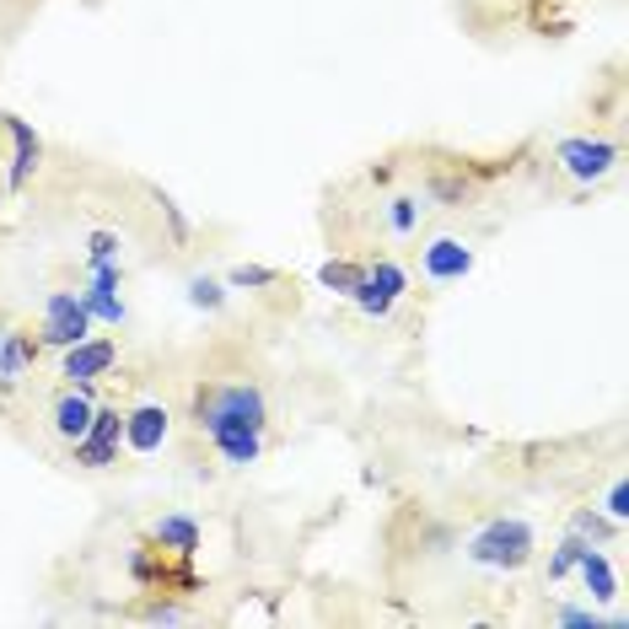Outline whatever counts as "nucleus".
I'll return each instance as SVG.
<instances>
[{
    "mask_svg": "<svg viewBox=\"0 0 629 629\" xmlns=\"http://www.w3.org/2000/svg\"><path fill=\"white\" fill-rule=\"evenodd\" d=\"M189 302L216 313V307H221V286H216V280H189Z\"/></svg>",
    "mask_w": 629,
    "mask_h": 629,
    "instance_id": "20",
    "label": "nucleus"
},
{
    "mask_svg": "<svg viewBox=\"0 0 629 629\" xmlns=\"http://www.w3.org/2000/svg\"><path fill=\"white\" fill-rule=\"evenodd\" d=\"M404 286H409V275H404L398 264H387V258H382V264L366 269V280L356 286V302H361L372 317H387V313H393V302L404 296Z\"/></svg>",
    "mask_w": 629,
    "mask_h": 629,
    "instance_id": "5",
    "label": "nucleus"
},
{
    "mask_svg": "<svg viewBox=\"0 0 629 629\" xmlns=\"http://www.w3.org/2000/svg\"><path fill=\"white\" fill-rule=\"evenodd\" d=\"M119 253V237L114 232H92V264H108Z\"/></svg>",
    "mask_w": 629,
    "mask_h": 629,
    "instance_id": "23",
    "label": "nucleus"
},
{
    "mask_svg": "<svg viewBox=\"0 0 629 629\" xmlns=\"http://www.w3.org/2000/svg\"><path fill=\"white\" fill-rule=\"evenodd\" d=\"M119 361V350H114V339H81V345H70L65 350V366L60 377L70 382V387H86V382H97L108 366Z\"/></svg>",
    "mask_w": 629,
    "mask_h": 629,
    "instance_id": "6",
    "label": "nucleus"
},
{
    "mask_svg": "<svg viewBox=\"0 0 629 629\" xmlns=\"http://www.w3.org/2000/svg\"><path fill=\"white\" fill-rule=\"evenodd\" d=\"M581 555H586V544H581V538H566V544H560V555L549 560V575H555V581H560V575H570Z\"/></svg>",
    "mask_w": 629,
    "mask_h": 629,
    "instance_id": "19",
    "label": "nucleus"
},
{
    "mask_svg": "<svg viewBox=\"0 0 629 629\" xmlns=\"http://www.w3.org/2000/svg\"><path fill=\"white\" fill-rule=\"evenodd\" d=\"M156 544L173 549V555H194L199 549V527H194L189 516H162L156 522Z\"/></svg>",
    "mask_w": 629,
    "mask_h": 629,
    "instance_id": "12",
    "label": "nucleus"
},
{
    "mask_svg": "<svg viewBox=\"0 0 629 629\" xmlns=\"http://www.w3.org/2000/svg\"><path fill=\"white\" fill-rule=\"evenodd\" d=\"M575 570L586 575V586H592V597H597V603H608V597L619 592V586H614V570H608V560H603L592 544H586V555L575 560Z\"/></svg>",
    "mask_w": 629,
    "mask_h": 629,
    "instance_id": "13",
    "label": "nucleus"
},
{
    "mask_svg": "<svg viewBox=\"0 0 629 629\" xmlns=\"http://www.w3.org/2000/svg\"><path fill=\"white\" fill-rule=\"evenodd\" d=\"M387 221H393V232H415V221H420V210H415V199H393V210H387Z\"/></svg>",
    "mask_w": 629,
    "mask_h": 629,
    "instance_id": "21",
    "label": "nucleus"
},
{
    "mask_svg": "<svg viewBox=\"0 0 629 629\" xmlns=\"http://www.w3.org/2000/svg\"><path fill=\"white\" fill-rule=\"evenodd\" d=\"M145 619H151V625H178V619H184V608H173V603H162V608H151Z\"/></svg>",
    "mask_w": 629,
    "mask_h": 629,
    "instance_id": "24",
    "label": "nucleus"
},
{
    "mask_svg": "<svg viewBox=\"0 0 629 629\" xmlns=\"http://www.w3.org/2000/svg\"><path fill=\"white\" fill-rule=\"evenodd\" d=\"M575 533H592V538H603V533H608V527H603V522H597V516H586V511H581V516H575Z\"/></svg>",
    "mask_w": 629,
    "mask_h": 629,
    "instance_id": "27",
    "label": "nucleus"
},
{
    "mask_svg": "<svg viewBox=\"0 0 629 629\" xmlns=\"http://www.w3.org/2000/svg\"><path fill=\"white\" fill-rule=\"evenodd\" d=\"M86 328H92V313L81 307V296H70V291H55L49 302H44V345H81L86 339Z\"/></svg>",
    "mask_w": 629,
    "mask_h": 629,
    "instance_id": "3",
    "label": "nucleus"
},
{
    "mask_svg": "<svg viewBox=\"0 0 629 629\" xmlns=\"http://www.w3.org/2000/svg\"><path fill=\"white\" fill-rule=\"evenodd\" d=\"M560 625H570V629H592L597 619H592L586 608H566V614H560Z\"/></svg>",
    "mask_w": 629,
    "mask_h": 629,
    "instance_id": "25",
    "label": "nucleus"
},
{
    "mask_svg": "<svg viewBox=\"0 0 629 629\" xmlns=\"http://www.w3.org/2000/svg\"><path fill=\"white\" fill-rule=\"evenodd\" d=\"M468 555H474L479 566H490V570L527 566V560H533V527H527V522H516V516H501V522H490V527H479V533H474Z\"/></svg>",
    "mask_w": 629,
    "mask_h": 629,
    "instance_id": "2",
    "label": "nucleus"
},
{
    "mask_svg": "<svg viewBox=\"0 0 629 629\" xmlns=\"http://www.w3.org/2000/svg\"><path fill=\"white\" fill-rule=\"evenodd\" d=\"M210 441H216V452L232 468H248L253 457H258V446H264V431H253V426H221V431H210Z\"/></svg>",
    "mask_w": 629,
    "mask_h": 629,
    "instance_id": "9",
    "label": "nucleus"
},
{
    "mask_svg": "<svg viewBox=\"0 0 629 629\" xmlns=\"http://www.w3.org/2000/svg\"><path fill=\"white\" fill-rule=\"evenodd\" d=\"M33 361V345L22 339V334H5L0 339V382H16V372Z\"/></svg>",
    "mask_w": 629,
    "mask_h": 629,
    "instance_id": "15",
    "label": "nucleus"
},
{
    "mask_svg": "<svg viewBox=\"0 0 629 629\" xmlns=\"http://www.w3.org/2000/svg\"><path fill=\"white\" fill-rule=\"evenodd\" d=\"M232 286H275V269H258V264H243V269H232Z\"/></svg>",
    "mask_w": 629,
    "mask_h": 629,
    "instance_id": "22",
    "label": "nucleus"
},
{
    "mask_svg": "<svg viewBox=\"0 0 629 629\" xmlns=\"http://www.w3.org/2000/svg\"><path fill=\"white\" fill-rule=\"evenodd\" d=\"M167 436V409H156V404H145V409H135L125 415V441L135 452H156Z\"/></svg>",
    "mask_w": 629,
    "mask_h": 629,
    "instance_id": "8",
    "label": "nucleus"
},
{
    "mask_svg": "<svg viewBox=\"0 0 629 629\" xmlns=\"http://www.w3.org/2000/svg\"><path fill=\"white\" fill-rule=\"evenodd\" d=\"M614 162H619V145H614V140H560V167H566L575 184L603 178Z\"/></svg>",
    "mask_w": 629,
    "mask_h": 629,
    "instance_id": "4",
    "label": "nucleus"
},
{
    "mask_svg": "<svg viewBox=\"0 0 629 629\" xmlns=\"http://www.w3.org/2000/svg\"><path fill=\"white\" fill-rule=\"evenodd\" d=\"M75 463H81V468H108V463H119V441L81 436L75 441Z\"/></svg>",
    "mask_w": 629,
    "mask_h": 629,
    "instance_id": "16",
    "label": "nucleus"
},
{
    "mask_svg": "<svg viewBox=\"0 0 629 629\" xmlns=\"http://www.w3.org/2000/svg\"><path fill=\"white\" fill-rule=\"evenodd\" d=\"M317 280H323L328 291H339V296H356V286L366 280V269H361V264H339V258H328V264L317 269Z\"/></svg>",
    "mask_w": 629,
    "mask_h": 629,
    "instance_id": "14",
    "label": "nucleus"
},
{
    "mask_svg": "<svg viewBox=\"0 0 629 629\" xmlns=\"http://www.w3.org/2000/svg\"><path fill=\"white\" fill-rule=\"evenodd\" d=\"M86 436L119 441V436H125V415H119V409H92V426H86Z\"/></svg>",
    "mask_w": 629,
    "mask_h": 629,
    "instance_id": "18",
    "label": "nucleus"
},
{
    "mask_svg": "<svg viewBox=\"0 0 629 629\" xmlns=\"http://www.w3.org/2000/svg\"><path fill=\"white\" fill-rule=\"evenodd\" d=\"M86 426H92V404H86V393H65L60 404H55V431H60L65 441H81L86 436Z\"/></svg>",
    "mask_w": 629,
    "mask_h": 629,
    "instance_id": "11",
    "label": "nucleus"
},
{
    "mask_svg": "<svg viewBox=\"0 0 629 629\" xmlns=\"http://www.w3.org/2000/svg\"><path fill=\"white\" fill-rule=\"evenodd\" d=\"M608 511H614V516H629V490H625V485H614V496H608Z\"/></svg>",
    "mask_w": 629,
    "mask_h": 629,
    "instance_id": "26",
    "label": "nucleus"
},
{
    "mask_svg": "<svg viewBox=\"0 0 629 629\" xmlns=\"http://www.w3.org/2000/svg\"><path fill=\"white\" fill-rule=\"evenodd\" d=\"M474 269V253L463 248V243H452V237H441L426 248V275L436 280V286H452V280H463Z\"/></svg>",
    "mask_w": 629,
    "mask_h": 629,
    "instance_id": "7",
    "label": "nucleus"
},
{
    "mask_svg": "<svg viewBox=\"0 0 629 629\" xmlns=\"http://www.w3.org/2000/svg\"><path fill=\"white\" fill-rule=\"evenodd\" d=\"M5 129H11V140H16V156H11V173H5V189L16 194L27 178H33V167H38V135L22 125V119H5Z\"/></svg>",
    "mask_w": 629,
    "mask_h": 629,
    "instance_id": "10",
    "label": "nucleus"
},
{
    "mask_svg": "<svg viewBox=\"0 0 629 629\" xmlns=\"http://www.w3.org/2000/svg\"><path fill=\"white\" fill-rule=\"evenodd\" d=\"M194 420H199V431H221V426H253V431H264L269 409H264V393L253 382H232V387H205L194 398Z\"/></svg>",
    "mask_w": 629,
    "mask_h": 629,
    "instance_id": "1",
    "label": "nucleus"
},
{
    "mask_svg": "<svg viewBox=\"0 0 629 629\" xmlns=\"http://www.w3.org/2000/svg\"><path fill=\"white\" fill-rule=\"evenodd\" d=\"M81 307L92 317H103V323H125V307H119L114 291H97V286H92V291H81Z\"/></svg>",
    "mask_w": 629,
    "mask_h": 629,
    "instance_id": "17",
    "label": "nucleus"
}]
</instances>
